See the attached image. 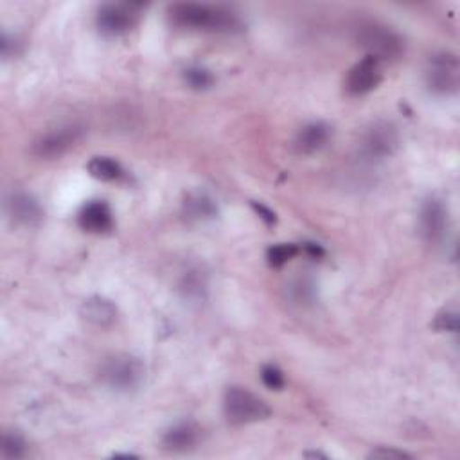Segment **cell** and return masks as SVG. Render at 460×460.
I'll return each mask as SVG.
<instances>
[{"instance_id":"obj_4","label":"cell","mask_w":460,"mask_h":460,"mask_svg":"<svg viewBox=\"0 0 460 460\" xmlns=\"http://www.w3.org/2000/svg\"><path fill=\"white\" fill-rule=\"evenodd\" d=\"M356 42L369 52L367 56L376 58V60H395L402 54L405 43L402 38L385 24L364 20L355 27Z\"/></svg>"},{"instance_id":"obj_1","label":"cell","mask_w":460,"mask_h":460,"mask_svg":"<svg viewBox=\"0 0 460 460\" xmlns=\"http://www.w3.org/2000/svg\"><path fill=\"white\" fill-rule=\"evenodd\" d=\"M167 13L172 24L189 31L233 33L242 27L238 15L221 6L184 3V4H172Z\"/></svg>"},{"instance_id":"obj_13","label":"cell","mask_w":460,"mask_h":460,"mask_svg":"<svg viewBox=\"0 0 460 460\" xmlns=\"http://www.w3.org/2000/svg\"><path fill=\"white\" fill-rule=\"evenodd\" d=\"M78 225L90 234H104L113 226V214L106 202L96 200L81 207L78 214Z\"/></svg>"},{"instance_id":"obj_10","label":"cell","mask_w":460,"mask_h":460,"mask_svg":"<svg viewBox=\"0 0 460 460\" xmlns=\"http://www.w3.org/2000/svg\"><path fill=\"white\" fill-rule=\"evenodd\" d=\"M421 236L426 243L437 245L446 238L448 233V209L437 198H428L419 214Z\"/></svg>"},{"instance_id":"obj_20","label":"cell","mask_w":460,"mask_h":460,"mask_svg":"<svg viewBox=\"0 0 460 460\" xmlns=\"http://www.w3.org/2000/svg\"><path fill=\"white\" fill-rule=\"evenodd\" d=\"M303 249L295 243H280V245H275L272 249H268L266 252V259L270 263V266H275V268H280L282 264H286L288 261H292Z\"/></svg>"},{"instance_id":"obj_3","label":"cell","mask_w":460,"mask_h":460,"mask_svg":"<svg viewBox=\"0 0 460 460\" xmlns=\"http://www.w3.org/2000/svg\"><path fill=\"white\" fill-rule=\"evenodd\" d=\"M223 414L234 426L259 423L270 418L272 410L266 402L243 387H228L223 395Z\"/></svg>"},{"instance_id":"obj_19","label":"cell","mask_w":460,"mask_h":460,"mask_svg":"<svg viewBox=\"0 0 460 460\" xmlns=\"http://www.w3.org/2000/svg\"><path fill=\"white\" fill-rule=\"evenodd\" d=\"M184 81L193 90H209L214 85V76L209 69L193 65L184 71Z\"/></svg>"},{"instance_id":"obj_23","label":"cell","mask_w":460,"mask_h":460,"mask_svg":"<svg viewBox=\"0 0 460 460\" xmlns=\"http://www.w3.org/2000/svg\"><path fill=\"white\" fill-rule=\"evenodd\" d=\"M433 327L437 331H448V333H456L458 331V315L453 310H444L435 317Z\"/></svg>"},{"instance_id":"obj_11","label":"cell","mask_w":460,"mask_h":460,"mask_svg":"<svg viewBox=\"0 0 460 460\" xmlns=\"http://www.w3.org/2000/svg\"><path fill=\"white\" fill-rule=\"evenodd\" d=\"M203 430L195 421H179L162 435V446L172 453H188L202 442Z\"/></svg>"},{"instance_id":"obj_17","label":"cell","mask_w":460,"mask_h":460,"mask_svg":"<svg viewBox=\"0 0 460 460\" xmlns=\"http://www.w3.org/2000/svg\"><path fill=\"white\" fill-rule=\"evenodd\" d=\"M88 172L101 182H119L125 177L123 165L110 157H94L88 162Z\"/></svg>"},{"instance_id":"obj_25","label":"cell","mask_w":460,"mask_h":460,"mask_svg":"<svg viewBox=\"0 0 460 460\" xmlns=\"http://www.w3.org/2000/svg\"><path fill=\"white\" fill-rule=\"evenodd\" d=\"M306 456H315V458H317V456H322V458H327V456L322 455V453H306Z\"/></svg>"},{"instance_id":"obj_8","label":"cell","mask_w":460,"mask_h":460,"mask_svg":"<svg viewBox=\"0 0 460 460\" xmlns=\"http://www.w3.org/2000/svg\"><path fill=\"white\" fill-rule=\"evenodd\" d=\"M137 4H104L96 17L97 29L104 36H123L137 24Z\"/></svg>"},{"instance_id":"obj_15","label":"cell","mask_w":460,"mask_h":460,"mask_svg":"<svg viewBox=\"0 0 460 460\" xmlns=\"http://www.w3.org/2000/svg\"><path fill=\"white\" fill-rule=\"evenodd\" d=\"M81 317L94 327L106 329L118 320V308L104 297L94 295L81 304Z\"/></svg>"},{"instance_id":"obj_22","label":"cell","mask_w":460,"mask_h":460,"mask_svg":"<svg viewBox=\"0 0 460 460\" xmlns=\"http://www.w3.org/2000/svg\"><path fill=\"white\" fill-rule=\"evenodd\" d=\"M261 380L270 390H280L286 385L284 372L277 365H264L261 369Z\"/></svg>"},{"instance_id":"obj_14","label":"cell","mask_w":460,"mask_h":460,"mask_svg":"<svg viewBox=\"0 0 460 460\" xmlns=\"http://www.w3.org/2000/svg\"><path fill=\"white\" fill-rule=\"evenodd\" d=\"M6 212L10 219L20 226H33L43 216L40 203L27 193H13L6 202Z\"/></svg>"},{"instance_id":"obj_2","label":"cell","mask_w":460,"mask_h":460,"mask_svg":"<svg viewBox=\"0 0 460 460\" xmlns=\"http://www.w3.org/2000/svg\"><path fill=\"white\" fill-rule=\"evenodd\" d=\"M146 367L141 358L126 353L108 356L99 367V380L115 392H132L144 381Z\"/></svg>"},{"instance_id":"obj_5","label":"cell","mask_w":460,"mask_h":460,"mask_svg":"<svg viewBox=\"0 0 460 460\" xmlns=\"http://www.w3.org/2000/svg\"><path fill=\"white\" fill-rule=\"evenodd\" d=\"M426 87L435 96H455L460 85V64L451 52H439L430 58L426 67Z\"/></svg>"},{"instance_id":"obj_7","label":"cell","mask_w":460,"mask_h":460,"mask_svg":"<svg viewBox=\"0 0 460 460\" xmlns=\"http://www.w3.org/2000/svg\"><path fill=\"white\" fill-rule=\"evenodd\" d=\"M401 137L395 125L388 121H378L371 125L360 139V153L367 160H385L392 157L399 148Z\"/></svg>"},{"instance_id":"obj_12","label":"cell","mask_w":460,"mask_h":460,"mask_svg":"<svg viewBox=\"0 0 460 460\" xmlns=\"http://www.w3.org/2000/svg\"><path fill=\"white\" fill-rule=\"evenodd\" d=\"M331 135H333V130L329 125L320 123V121L310 123L297 132V135L294 139V150L297 155H303V157L315 155L329 144Z\"/></svg>"},{"instance_id":"obj_18","label":"cell","mask_w":460,"mask_h":460,"mask_svg":"<svg viewBox=\"0 0 460 460\" xmlns=\"http://www.w3.org/2000/svg\"><path fill=\"white\" fill-rule=\"evenodd\" d=\"M0 453L4 458H22L27 453V442L17 432H6L0 442Z\"/></svg>"},{"instance_id":"obj_6","label":"cell","mask_w":460,"mask_h":460,"mask_svg":"<svg viewBox=\"0 0 460 460\" xmlns=\"http://www.w3.org/2000/svg\"><path fill=\"white\" fill-rule=\"evenodd\" d=\"M83 137V128L76 125H67L45 132L31 144V155L40 160H54L64 157L73 150Z\"/></svg>"},{"instance_id":"obj_24","label":"cell","mask_w":460,"mask_h":460,"mask_svg":"<svg viewBox=\"0 0 460 460\" xmlns=\"http://www.w3.org/2000/svg\"><path fill=\"white\" fill-rule=\"evenodd\" d=\"M369 458H394V460H401V458H410V455L407 451H401V449H394V448H378L372 449L369 453Z\"/></svg>"},{"instance_id":"obj_16","label":"cell","mask_w":460,"mask_h":460,"mask_svg":"<svg viewBox=\"0 0 460 460\" xmlns=\"http://www.w3.org/2000/svg\"><path fill=\"white\" fill-rule=\"evenodd\" d=\"M218 212V207L211 196L205 193H193L184 202V214L191 221H205L214 218Z\"/></svg>"},{"instance_id":"obj_9","label":"cell","mask_w":460,"mask_h":460,"mask_svg":"<svg viewBox=\"0 0 460 460\" xmlns=\"http://www.w3.org/2000/svg\"><path fill=\"white\" fill-rule=\"evenodd\" d=\"M383 80L381 62L372 56H365L356 65H353L345 78V92L353 97L372 92Z\"/></svg>"},{"instance_id":"obj_21","label":"cell","mask_w":460,"mask_h":460,"mask_svg":"<svg viewBox=\"0 0 460 460\" xmlns=\"http://www.w3.org/2000/svg\"><path fill=\"white\" fill-rule=\"evenodd\" d=\"M290 292H292V295L297 303L306 304V303H311L313 297H315V284L310 279L301 277L294 282V286L290 288Z\"/></svg>"}]
</instances>
